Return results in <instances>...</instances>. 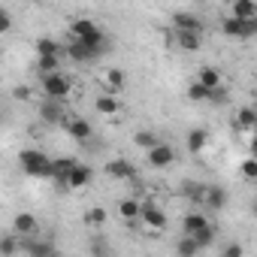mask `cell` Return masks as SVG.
Segmentation results:
<instances>
[{
	"mask_svg": "<svg viewBox=\"0 0 257 257\" xmlns=\"http://www.w3.org/2000/svg\"><path fill=\"white\" fill-rule=\"evenodd\" d=\"M182 194L191 200V203H203V194H206V185H200V182H182Z\"/></svg>",
	"mask_w": 257,
	"mask_h": 257,
	"instance_id": "cell-29",
	"label": "cell"
},
{
	"mask_svg": "<svg viewBox=\"0 0 257 257\" xmlns=\"http://www.w3.org/2000/svg\"><path fill=\"white\" fill-rule=\"evenodd\" d=\"M149 155V164L155 167V170H167V167H173L176 164V149L170 146V143H158L152 152H146Z\"/></svg>",
	"mask_w": 257,
	"mask_h": 257,
	"instance_id": "cell-10",
	"label": "cell"
},
{
	"mask_svg": "<svg viewBox=\"0 0 257 257\" xmlns=\"http://www.w3.org/2000/svg\"><path fill=\"white\" fill-rule=\"evenodd\" d=\"M88 254L91 257H112V242L103 236H94V239H88Z\"/></svg>",
	"mask_w": 257,
	"mask_h": 257,
	"instance_id": "cell-25",
	"label": "cell"
},
{
	"mask_svg": "<svg viewBox=\"0 0 257 257\" xmlns=\"http://www.w3.org/2000/svg\"><path fill=\"white\" fill-rule=\"evenodd\" d=\"M40 88H43V97L67 103V97L73 91V82H70L67 73H52V76H40Z\"/></svg>",
	"mask_w": 257,
	"mask_h": 257,
	"instance_id": "cell-3",
	"label": "cell"
},
{
	"mask_svg": "<svg viewBox=\"0 0 257 257\" xmlns=\"http://www.w3.org/2000/svg\"><path fill=\"white\" fill-rule=\"evenodd\" d=\"M173 46L182 52H200L203 37L200 34H185V31H173Z\"/></svg>",
	"mask_w": 257,
	"mask_h": 257,
	"instance_id": "cell-16",
	"label": "cell"
},
{
	"mask_svg": "<svg viewBox=\"0 0 257 257\" xmlns=\"http://www.w3.org/2000/svg\"><path fill=\"white\" fill-rule=\"evenodd\" d=\"M100 55H106V52L88 49V46H82V43H76V40L64 46V58H70V61H76V64H91V61H97Z\"/></svg>",
	"mask_w": 257,
	"mask_h": 257,
	"instance_id": "cell-12",
	"label": "cell"
},
{
	"mask_svg": "<svg viewBox=\"0 0 257 257\" xmlns=\"http://www.w3.org/2000/svg\"><path fill=\"white\" fill-rule=\"evenodd\" d=\"M70 34H73L76 43H82V46H88V49L109 52V49H106V46H109V37H106V34L100 31V25L91 22V19H76V22L70 25Z\"/></svg>",
	"mask_w": 257,
	"mask_h": 257,
	"instance_id": "cell-1",
	"label": "cell"
},
{
	"mask_svg": "<svg viewBox=\"0 0 257 257\" xmlns=\"http://www.w3.org/2000/svg\"><path fill=\"white\" fill-rule=\"evenodd\" d=\"M215 236H218V230H215V227L209 224V227H203V230H197V233H194V236H188V239H194V245H197V248L203 251V248H209V245L215 242Z\"/></svg>",
	"mask_w": 257,
	"mask_h": 257,
	"instance_id": "cell-27",
	"label": "cell"
},
{
	"mask_svg": "<svg viewBox=\"0 0 257 257\" xmlns=\"http://www.w3.org/2000/svg\"><path fill=\"white\" fill-rule=\"evenodd\" d=\"M94 109H97L100 115L115 118V115H118V109H121V103H118V97H112V94H100V97L94 100Z\"/></svg>",
	"mask_w": 257,
	"mask_h": 257,
	"instance_id": "cell-24",
	"label": "cell"
},
{
	"mask_svg": "<svg viewBox=\"0 0 257 257\" xmlns=\"http://www.w3.org/2000/svg\"><path fill=\"white\" fill-rule=\"evenodd\" d=\"M73 167H76V158H58V161H52V182H58L61 188H67V176H70Z\"/></svg>",
	"mask_w": 257,
	"mask_h": 257,
	"instance_id": "cell-17",
	"label": "cell"
},
{
	"mask_svg": "<svg viewBox=\"0 0 257 257\" xmlns=\"http://www.w3.org/2000/svg\"><path fill=\"white\" fill-rule=\"evenodd\" d=\"M88 185H91V167L76 161V167H73V170H70V176H67V188L79 191V188H88Z\"/></svg>",
	"mask_w": 257,
	"mask_h": 257,
	"instance_id": "cell-15",
	"label": "cell"
},
{
	"mask_svg": "<svg viewBox=\"0 0 257 257\" xmlns=\"http://www.w3.org/2000/svg\"><path fill=\"white\" fill-rule=\"evenodd\" d=\"M61 61H64V58H37V70H40V76L61 73Z\"/></svg>",
	"mask_w": 257,
	"mask_h": 257,
	"instance_id": "cell-32",
	"label": "cell"
},
{
	"mask_svg": "<svg viewBox=\"0 0 257 257\" xmlns=\"http://www.w3.org/2000/svg\"><path fill=\"white\" fill-rule=\"evenodd\" d=\"M13 97H16L19 103H28V100L34 97V88H31V85H16V88H13Z\"/></svg>",
	"mask_w": 257,
	"mask_h": 257,
	"instance_id": "cell-35",
	"label": "cell"
},
{
	"mask_svg": "<svg viewBox=\"0 0 257 257\" xmlns=\"http://www.w3.org/2000/svg\"><path fill=\"white\" fill-rule=\"evenodd\" d=\"M64 127H67L70 140H76V143H88V140L94 137V127H91V121H88V118H70Z\"/></svg>",
	"mask_w": 257,
	"mask_h": 257,
	"instance_id": "cell-13",
	"label": "cell"
},
{
	"mask_svg": "<svg viewBox=\"0 0 257 257\" xmlns=\"http://www.w3.org/2000/svg\"><path fill=\"white\" fill-rule=\"evenodd\" d=\"M106 176L109 179H118V182H131V179H137V167L127 161V158H112V161H106Z\"/></svg>",
	"mask_w": 257,
	"mask_h": 257,
	"instance_id": "cell-7",
	"label": "cell"
},
{
	"mask_svg": "<svg viewBox=\"0 0 257 257\" xmlns=\"http://www.w3.org/2000/svg\"><path fill=\"white\" fill-rule=\"evenodd\" d=\"M188 100H194V103H209V91H206L203 85L191 82V85H188Z\"/></svg>",
	"mask_w": 257,
	"mask_h": 257,
	"instance_id": "cell-34",
	"label": "cell"
},
{
	"mask_svg": "<svg viewBox=\"0 0 257 257\" xmlns=\"http://www.w3.org/2000/svg\"><path fill=\"white\" fill-rule=\"evenodd\" d=\"M176 254H179V257H197V254H200V248L194 245V239L182 236V239L176 242Z\"/></svg>",
	"mask_w": 257,
	"mask_h": 257,
	"instance_id": "cell-33",
	"label": "cell"
},
{
	"mask_svg": "<svg viewBox=\"0 0 257 257\" xmlns=\"http://www.w3.org/2000/svg\"><path fill=\"white\" fill-rule=\"evenodd\" d=\"M230 19L254 22V19H257V4H254V0H236V4H233V16H230Z\"/></svg>",
	"mask_w": 257,
	"mask_h": 257,
	"instance_id": "cell-22",
	"label": "cell"
},
{
	"mask_svg": "<svg viewBox=\"0 0 257 257\" xmlns=\"http://www.w3.org/2000/svg\"><path fill=\"white\" fill-rule=\"evenodd\" d=\"M16 239H31V236H40V218L34 212H16L13 218V230H10Z\"/></svg>",
	"mask_w": 257,
	"mask_h": 257,
	"instance_id": "cell-5",
	"label": "cell"
},
{
	"mask_svg": "<svg viewBox=\"0 0 257 257\" xmlns=\"http://www.w3.org/2000/svg\"><path fill=\"white\" fill-rule=\"evenodd\" d=\"M209 103H227V88L221 85V88H215V91H209Z\"/></svg>",
	"mask_w": 257,
	"mask_h": 257,
	"instance_id": "cell-39",
	"label": "cell"
},
{
	"mask_svg": "<svg viewBox=\"0 0 257 257\" xmlns=\"http://www.w3.org/2000/svg\"><path fill=\"white\" fill-rule=\"evenodd\" d=\"M221 82H224V76H221V70L218 67H200L197 70V85H203L206 91H215V88H221Z\"/></svg>",
	"mask_w": 257,
	"mask_h": 257,
	"instance_id": "cell-14",
	"label": "cell"
},
{
	"mask_svg": "<svg viewBox=\"0 0 257 257\" xmlns=\"http://www.w3.org/2000/svg\"><path fill=\"white\" fill-rule=\"evenodd\" d=\"M221 257H245V248H242V242H230V245L221 251Z\"/></svg>",
	"mask_w": 257,
	"mask_h": 257,
	"instance_id": "cell-38",
	"label": "cell"
},
{
	"mask_svg": "<svg viewBox=\"0 0 257 257\" xmlns=\"http://www.w3.org/2000/svg\"><path fill=\"white\" fill-rule=\"evenodd\" d=\"M173 31H185V34H200V37H203L206 25H203V19H200V16L179 10V13H173Z\"/></svg>",
	"mask_w": 257,
	"mask_h": 257,
	"instance_id": "cell-8",
	"label": "cell"
},
{
	"mask_svg": "<svg viewBox=\"0 0 257 257\" xmlns=\"http://www.w3.org/2000/svg\"><path fill=\"white\" fill-rule=\"evenodd\" d=\"M185 146H188L191 155H200V152L209 146V131H203V127H194V131L188 134V140H185Z\"/></svg>",
	"mask_w": 257,
	"mask_h": 257,
	"instance_id": "cell-21",
	"label": "cell"
},
{
	"mask_svg": "<svg viewBox=\"0 0 257 257\" xmlns=\"http://www.w3.org/2000/svg\"><path fill=\"white\" fill-rule=\"evenodd\" d=\"M140 209H143V203L137 200V197H124L121 203H118V215L127 221V224H134V221H140Z\"/></svg>",
	"mask_w": 257,
	"mask_h": 257,
	"instance_id": "cell-19",
	"label": "cell"
},
{
	"mask_svg": "<svg viewBox=\"0 0 257 257\" xmlns=\"http://www.w3.org/2000/svg\"><path fill=\"white\" fill-rule=\"evenodd\" d=\"M37 118H40L43 124H49V127H55V124H67V121H70V115H67V103L43 97V100L37 103Z\"/></svg>",
	"mask_w": 257,
	"mask_h": 257,
	"instance_id": "cell-4",
	"label": "cell"
},
{
	"mask_svg": "<svg viewBox=\"0 0 257 257\" xmlns=\"http://www.w3.org/2000/svg\"><path fill=\"white\" fill-rule=\"evenodd\" d=\"M106 221H109V212H106L103 206H91V209L85 212V224H88V227H103Z\"/></svg>",
	"mask_w": 257,
	"mask_h": 257,
	"instance_id": "cell-30",
	"label": "cell"
},
{
	"mask_svg": "<svg viewBox=\"0 0 257 257\" xmlns=\"http://www.w3.org/2000/svg\"><path fill=\"white\" fill-rule=\"evenodd\" d=\"M13 31V16L7 7H0V34H10Z\"/></svg>",
	"mask_w": 257,
	"mask_h": 257,
	"instance_id": "cell-37",
	"label": "cell"
},
{
	"mask_svg": "<svg viewBox=\"0 0 257 257\" xmlns=\"http://www.w3.org/2000/svg\"><path fill=\"white\" fill-rule=\"evenodd\" d=\"M19 167L34 179H52V158L40 149H22L19 152Z\"/></svg>",
	"mask_w": 257,
	"mask_h": 257,
	"instance_id": "cell-2",
	"label": "cell"
},
{
	"mask_svg": "<svg viewBox=\"0 0 257 257\" xmlns=\"http://www.w3.org/2000/svg\"><path fill=\"white\" fill-rule=\"evenodd\" d=\"M22 248H19V239L13 233H4L0 236V257H16Z\"/></svg>",
	"mask_w": 257,
	"mask_h": 257,
	"instance_id": "cell-31",
	"label": "cell"
},
{
	"mask_svg": "<svg viewBox=\"0 0 257 257\" xmlns=\"http://www.w3.org/2000/svg\"><path fill=\"white\" fill-rule=\"evenodd\" d=\"M221 31L233 40H251L257 34V19L254 22H239V19H224L221 22Z\"/></svg>",
	"mask_w": 257,
	"mask_h": 257,
	"instance_id": "cell-6",
	"label": "cell"
},
{
	"mask_svg": "<svg viewBox=\"0 0 257 257\" xmlns=\"http://www.w3.org/2000/svg\"><path fill=\"white\" fill-rule=\"evenodd\" d=\"M103 82H106V88H109V94L112 97H118L121 91H124V70H118V67H112V70H106V76H103Z\"/></svg>",
	"mask_w": 257,
	"mask_h": 257,
	"instance_id": "cell-23",
	"label": "cell"
},
{
	"mask_svg": "<svg viewBox=\"0 0 257 257\" xmlns=\"http://www.w3.org/2000/svg\"><path fill=\"white\" fill-rule=\"evenodd\" d=\"M158 143H161V140H158V134H152V131H140V134H134V146L143 149V152H152Z\"/></svg>",
	"mask_w": 257,
	"mask_h": 257,
	"instance_id": "cell-28",
	"label": "cell"
},
{
	"mask_svg": "<svg viewBox=\"0 0 257 257\" xmlns=\"http://www.w3.org/2000/svg\"><path fill=\"white\" fill-rule=\"evenodd\" d=\"M254 124H257V112H254V106H242L239 109V115H236V127L239 131H254Z\"/></svg>",
	"mask_w": 257,
	"mask_h": 257,
	"instance_id": "cell-26",
	"label": "cell"
},
{
	"mask_svg": "<svg viewBox=\"0 0 257 257\" xmlns=\"http://www.w3.org/2000/svg\"><path fill=\"white\" fill-rule=\"evenodd\" d=\"M203 227H209V215H206V212H188V215L182 218V233H185V236H194V233L203 230Z\"/></svg>",
	"mask_w": 257,
	"mask_h": 257,
	"instance_id": "cell-18",
	"label": "cell"
},
{
	"mask_svg": "<svg viewBox=\"0 0 257 257\" xmlns=\"http://www.w3.org/2000/svg\"><path fill=\"white\" fill-rule=\"evenodd\" d=\"M140 221H143L149 230H164V227H167V212H164L158 203H143Z\"/></svg>",
	"mask_w": 257,
	"mask_h": 257,
	"instance_id": "cell-11",
	"label": "cell"
},
{
	"mask_svg": "<svg viewBox=\"0 0 257 257\" xmlns=\"http://www.w3.org/2000/svg\"><path fill=\"white\" fill-rule=\"evenodd\" d=\"M242 176H245L248 182L257 179V161H254V158H245V161H242Z\"/></svg>",
	"mask_w": 257,
	"mask_h": 257,
	"instance_id": "cell-36",
	"label": "cell"
},
{
	"mask_svg": "<svg viewBox=\"0 0 257 257\" xmlns=\"http://www.w3.org/2000/svg\"><path fill=\"white\" fill-rule=\"evenodd\" d=\"M227 200H230L227 188H221V185H206V194H203V209H206V215L221 212V209L227 206Z\"/></svg>",
	"mask_w": 257,
	"mask_h": 257,
	"instance_id": "cell-9",
	"label": "cell"
},
{
	"mask_svg": "<svg viewBox=\"0 0 257 257\" xmlns=\"http://www.w3.org/2000/svg\"><path fill=\"white\" fill-rule=\"evenodd\" d=\"M37 58H64V46L52 37L37 40Z\"/></svg>",
	"mask_w": 257,
	"mask_h": 257,
	"instance_id": "cell-20",
	"label": "cell"
}]
</instances>
